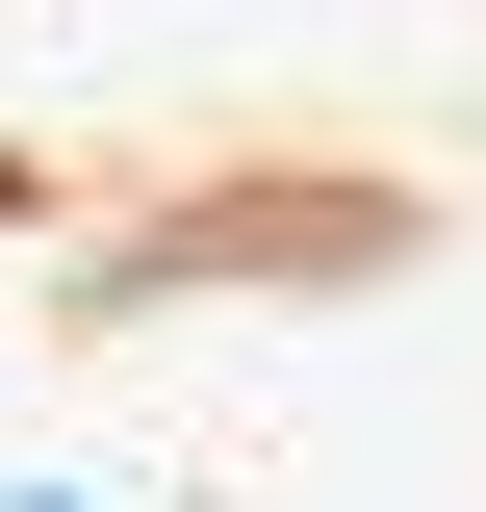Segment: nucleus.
I'll return each instance as SVG.
<instances>
[{"mask_svg": "<svg viewBox=\"0 0 486 512\" xmlns=\"http://www.w3.org/2000/svg\"><path fill=\"white\" fill-rule=\"evenodd\" d=\"M26 512H77V487H26Z\"/></svg>", "mask_w": 486, "mask_h": 512, "instance_id": "nucleus-1", "label": "nucleus"}]
</instances>
